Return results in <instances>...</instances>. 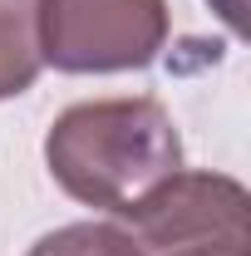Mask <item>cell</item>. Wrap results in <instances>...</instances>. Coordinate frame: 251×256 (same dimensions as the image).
Segmentation results:
<instances>
[{
    "label": "cell",
    "mask_w": 251,
    "mask_h": 256,
    "mask_svg": "<svg viewBox=\"0 0 251 256\" xmlns=\"http://www.w3.org/2000/svg\"><path fill=\"white\" fill-rule=\"evenodd\" d=\"M34 34L60 74L148 69L168 44V0H34Z\"/></svg>",
    "instance_id": "2"
},
{
    "label": "cell",
    "mask_w": 251,
    "mask_h": 256,
    "mask_svg": "<svg viewBox=\"0 0 251 256\" xmlns=\"http://www.w3.org/2000/svg\"><path fill=\"white\" fill-rule=\"evenodd\" d=\"M40 34L30 0H0V98H20L40 79Z\"/></svg>",
    "instance_id": "4"
},
{
    "label": "cell",
    "mask_w": 251,
    "mask_h": 256,
    "mask_svg": "<svg viewBox=\"0 0 251 256\" xmlns=\"http://www.w3.org/2000/svg\"><path fill=\"white\" fill-rule=\"evenodd\" d=\"M30 256H143V246L118 222H69L50 236H40Z\"/></svg>",
    "instance_id": "5"
},
{
    "label": "cell",
    "mask_w": 251,
    "mask_h": 256,
    "mask_svg": "<svg viewBox=\"0 0 251 256\" xmlns=\"http://www.w3.org/2000/svg\"><path fill=\"white\" fill-rule=\"evenodd\" d=\"M44 162L74 202L124 217L182 168V138L158 98H94L50 124Z\"/></svg>",
    "instance_id": "1"
},
{
    "label": "cell",
    "mask_w": 251,
    "mask_h": 256,
    "mask_svg": "<svg viewBox=\"0 0 251 256\" xmlns=\"http://www.w3.org/2000/svg\"><path fill=\"white\" fill-rule=\"evenodd\" d=\"M207 5L226 20V30H232V34H246V0H207Z\"/></svg>",
    "instance_id": "7"
},
{
    "label": "cell",
    "mask_w": 251,
    "mask_h": 256,
    "mask_svg": "<svg viewBox=\"0 0 251 256\" xmlns=\"http://www.w3.org/2000/svg\"><path fill=\"white\" fill-rule=\"evenodd\" d=\"M251 192L226 178V172H188L178 168L168 182H158L148 197H138L124 212L133 242L148 252L197 242V236H226V232H246Z\"/></svg>",
    "instance_id": "3"
},
{
    "label": "cell",
    "mask_w": 251,
    "mask_h": 256,
    "mask_svg": "<svg viewBox=\"0 0 251 256\" xmlns=\"http://www.w3.org/2000/svg\"><path fill=\"white\" fill-rule=\"evenodd\" d=\"M148 256H251V232H226V236H197V242H178Z\"/></svg>",
    "instance_id": "6"
}]
</instances>
